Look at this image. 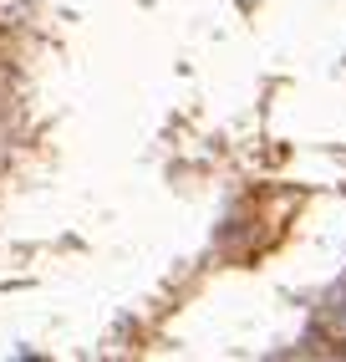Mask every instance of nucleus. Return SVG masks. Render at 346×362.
<instances>
[]
</instances>
